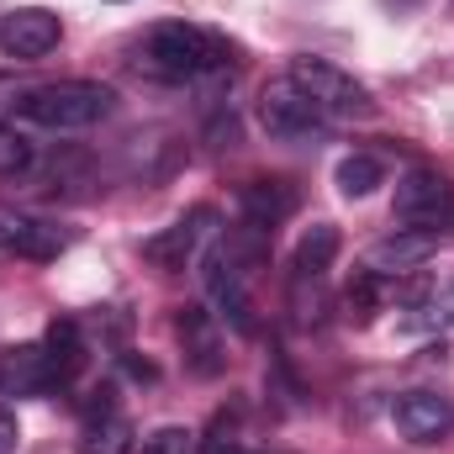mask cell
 Returning a JSON list of instances; mask_svg holds the SVG:
<instances>
[{"instance_id": "1", "label": "cell", "mask_w": 454, "mask_h": 454, "mask_svg": "<svg viewBox=\"0 0 454 454\" xmlns=\"http://www.w3.org/2000/svg\"><path fill=\"white\" fill-rule=\"evenodd\" d=\"M143 64L164 80H207L232 69V48L227 37L196 27V21H159L143 37Z\"/></svg>"}, {"instance_id": "2", "label": "cell", "mask_w": 454, "mask_h": 454, "mask_svg": "<svg viewBox=\"0 0 454 454\" xmlns=\"http://www.w3.org/2000/svg\"><path fill=\"white\" fill-rule=\"evenodd\" d=\"M16 112L32 127H48V132H85V127H96L116 112V90L96 85V80H53V85L27 90L16 101Z\"/></svg>"}, {"instance_id": "3", "label": "cell", "mask_w": 454, "mask_h": 454, "mask_svg": "<svg viewBox=\"0 0 454 454\" xmlns=\"http://www.w3.org/2000/svg\"><path fill=\"white\" fill-rule=\"evenodd\" d=\"M286 80L317 106V112L328 116H370L375 112V101H370V90L348 74V69H339V64H328V59H291V69H286Z\"/></svg>"}, {"instance_id": "4", "label": "cell", "mask_w": 454, "mask_h": 454, "mask_svg": "<svg viewBox=\"0 0 454 454\" xmlns=\"http://www.w3.org/2000/svg\"><path fill=\"white\" fill-rule=\"evenodd\" d=\"M248 275H254V264H248L227 238H217V243L207 248V259H201L207 296H212L217 317H227L238 333H254V328H259V323H254V301H248Z\"/></svg>"}, {"instance_id": "5", "label": "cell", "mask_w": 454, "mask_h": 454, "mask_svg": "<svg viewBox=\"0 0 454 454\" xmlns=\"http://www.w3.org/2000/svg\"><path fill=\"white\" fill-rule=\"evenodd\" d=\"M391 217L412 232H444L454 223V185L439 169H407L396 180V201H391Z\"/></svg>"}, {"instance_id": "6", "label": "cell", "mask_w": 454, "mask_h": 454, "mask_svg": "<svg viewBox=\"0 0 454 454\" xmlns=\"http://www.w3.org/2000/svg\"><path fill=\"white\" fill-rule=\"evenodd\" d=\"M259 127H264L275 143H317V137L328 132V116L317 112L291 80H275V85H264V96H259Z\"/></svg>"}, {"instance_id": "7", "label": "cell", "mask_w": 454, "mask_h": 454, "mask_svg": "<svg viewBox=\"0 0 454 454\" xmlns=\"http://www.w3.org/2000/svg\"><path fill=\"white\" fill-rule=\"evenodd\" d=\"M69 243H74V227L37 217V212H21V207H0V254L48 264L59 254H69Z\"/></svg>"}, {"instance_id": "8", "label": "cell", "mask_w": 454, "mask_h": 454, "mask_svg": "<svg viewBox=\"0 0 454 454\" xmlns=\"http://www.w3.org/2000/svg\"><path fill=\"white\" fill-rule=\"evenodd\" d=\"M64 37V21L48 11V5H16L0 16V53L5 59H48Z\"/></svg>"}, {"instance_id": "9", "label": "cell", "mask_w": 454, "mask_h": 454, "mask_svg": "<svg viewBox=\"0 0 454 454\" xmlns=\"http://www.w3.org/2000/svg\"><path fill=\"white\" fill-rule=\"evenodd\" d=\"M391 423L407 444H444L454 434V402L439 391H402L391 402Z\"/></svg>"}, {"instance_id": "10", "label": "cell", "mask_w": 454, "mask_h": 454, "mask_svg": "<svg viewBox=\"0 0 454 454\" xmlns=\"http://www.w3.org/2000/svg\"><path fill=\"white\" fill-rule=\"evenodd\" d=\"M212 223H217V212H212V207H196V212H185L180 223H169L164 232L143 238V259H148L153 270H185V264L196 259V248L207 243Z\"/></svg>"}, {"instance_id": "11", "label": "cell", "mask_w": 454, "mask_h": 454, "mask_svg": "<svg viewBox=\"0 0 454 454\" xmlns=\"http://www.w3.org/2000/svg\"><path fill=\"white\" fill-rule=\"evenodd\" d=\"M434 248H439V238L434 232H412V227H396L391 238H380L370 254H364V270L370 275H380V280H402V275H418V264H428L434 259Z\"/></svg>"}, {"instance_id": "12", "label": "cell", "mask_w": 454, "mask_h": 454, "mask_svg": "<svg viewBox=\"0 0 454 454\" xmlns=\"http://www.w3.org/2000/svg\"><path fill=\"white\" fill-rule=\"evenodd\" d=\"M175 333H180V343H185V359H191V370H196V375H217V370L227 364L217 312H207V307H180Z\"/></svg>"}, {"instance_id": "13", "label": "cell", "mask_w": 454, "mask_h": 454, "mask_svg": "<svg viewBox=\"0 0 454 454\" xmlns=\"http://www.w3.org/2000/svg\"><path fill=\"white\" fill-rule=\"evenodd\" d=\"M43 391H53V375H48V354H43V343L0 348V396H43Z\"/></svg>"}, {"instance_id": "14", "label": "cell", "mask_w": 454, "mask_h": 454, "mask_svg": "<svg viewBox=\"0 0 454 454\" xmlns=\"http://www.w3.org/2000/svg\"><path fill=\"white\" fill-rule=\"evenodd\" d=\"M43 354H48L53 391H59V386H74V380H80V370H85V359H90L80 323H74V317H59V323H48V333H43Z\"/></svg>"}, {"instance_id": "15", "label": "cell", "mask_w": 454, "mask_h": 454, "mask_svg": "<svg viewBox=\"0 0 454 454\" xmlns=\"http://www.w3.org/2000/svg\"><path fill=\"white\" fill-rule=\"evenodd\" d=\"M238 207H243V223H248V227L275 232V227L296 212V191H291V185H280V180H254V185H243Z\"/></svg>"}, {"instance_id": "16", "label": "cell", "mask_w": 454, "mask_h": 454, "mask_svg": "<svg viewBox=\"0 0 454 454\" xmlns=\"http://www.w3.org/2000/svg\"><path fill=\"white\" fill-rule=\"evenodd\" d=\"M339 227L333 223H317L301 232V243H296V254H291V270H296V280L307 286V280H323L328 270H333V259H339Z\"/></svg>"}, {"instance_id": "17", "label": "cell", "mask_w": 454, "mask_h": 454, "mask_svg": "<svg viewBox=\"0 0 454 454\" xmlns=\"http://www.w3.org/2000/svg\"><path fill=\"white\" fill-rule=\"evenodd\" d=\"M80 454H132V423L121 412H101V418H85V434H80Z\"/></svg>"}, {"instance_id": "18", "label": "cell", "mask_w": 454, "mask_h": 454, "mask_svg": "<svg viewBox=\"0 0 454 454\" xmlns=\"http://www.w3.org/2000/svg\"><path fill=\"white\" fill-rule=\"evenodd\" d=\"M333 185H339L348 201H364L375 185H386V164L375 153H348V159H339V169H333Z\"/></svg>"}, {"instance_id": "19", "label": "cell", "mask_w": 454, "mask_h": 454, "mask_svg": "<svg viewBox=\"0 0 454 454\" xmlns=\"http://www.w3.org/2000/svg\"><path fill=\"white\" fill-rule=\"evenodd\" d=\"M137 454H196V434L191 428H175V423L169 428H153Z\"/></svg>"}, {"instance_id": "20", "label": "cell", "mask_w": 454, "mask_h": 454, "mask_svg": "<svg viewBox=\"0 0 454 454\" xmlns=\"http://www.w3.org/2000/svg\"><path fill=\"white\" fill-rule=\"evenodd\" d=\"M21 169H32V143L21 132L0 127V175H21Z\"/></svg>"}, {"instance_id": "21", "label": "cell", "mask_w": 454, "mask_h": 454, "mask_svg": "<svg viewBox=\"0 0 454 454\" xmlns=\"http://www.w3.org/2000/svg\"><path fill=\"white\" fill-rule=\"evenodd\" d=\"M418 317H412V328H434V323H454V280L444 291H434L423 307H412Z\"/></svg>"}, {"instance_id": "22", "label": "cell", "mask_w": 454, "mask_h": 454, "mask_svg": "<svg viewBox=\"0 0 454 454\" xmlns=\"http://www.w3.org/2000/svg\"><path fill=\"white\" fill-rule=\"evenodd\" d=\"M16 444H21V423H16V412L0 407V454H16Z\"/></svg>"}, {"instance_id": "23", "label": "cell", "mask_w": 454, "mask_h": 454, "mask_svg": "<svg viewBox=\"0 0 454 454\" xmlns=\"http://www.w3.org/2000/svg\"><path fill=\"white\" fill-rule=\"evenodd\" d=\"M207 454H248V450H243V444H232V439H212Z\"/></svg>"}]
</instances>
